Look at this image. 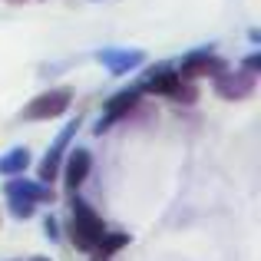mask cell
I'll return each instance as SVG.
<instances>
[{
  "mask_svg": "<svg viewBox=\"0 0 261 261\" xmlns=\"http://www.w3.org/2000/svg\"><path fill=\"white\" fill-rule=\"evenodd\" d=\"M242 70H248V73H261V53H248V57L242 60Z\"/></svg>",
  "mask_w": 261,
  "mask_h": 261,
  "instance_id": "cell-15",
  "label": "cell"
},
{
  "mask_svg": "<svg viewBox=\"0 0 261 261\" xmlns=\"http://www.w3.org/2000/svg\"><path fill=\"white\" fill-rule=\"evenodd\" d=\"M27 169H30V149L27 146H17L10 149L7 155H0V175H23Z\"/></svg>",
  "mask_w": 261,
  "mask_h": 261,
  "instance_id": "cell-11",
  "label": "cell"
},
{
  "mask_svg": "<svg viewBox=\"0 0 261 261\" xmlns=\"http://www.w3.org/2000/svg\"><path fill=\"white\" fill-rule=\"evenodd\" d=\"M126 245H129V235H126V231H106V235L99 238V245H96L93 255L96 258H113L116 251L126 248Z\"/></svg>",
  "mask_w": 261,
  "mask_h": 261,
  "instance_id": "cell-12",
  "label": "cell"
},
{
  "mask_svg": "<svg viewBox=\"0 0 261 261\" xmlns=\"http://www.w3.org/2000/svg\"><path fill=\"white\" fill-rule=\"evenodd\" d=\"M4 195H7V198H27V202L43 205V202H53V198H57V192H53L50 185L37 182V178L10 175V178H7V185H4Z\"/></svg>",
  "mask_w": 261,
  "mask_h": 261,
  "instance_id": "cell-9",
  "label": "cell"
},
{
  "mask_svg": "<svg viewBox=\"0 0 261 261\" xmlns=\"http://www.w3.org/2000/svg\"><path fill=\"white\" fill-rule=\"evenodd\" d=\"M13 4H23V0H13Z\"/></svg>",
  "mask_w": 261,
  "mask_h": 261,
  "instance_id": "cell-18",
  "label": "cell"
},
{
  "mask_svg": "<svg viewBox=\"0 0 261 261\" xmlns=\"http://www.w3.org/2000/svg\"><path fill=\"white\" fill-rule=\"evenodd\" d=\"M222 70H228V63H225V57H218L212 46H202V50L185 53L182 63H178V76L189 80V83H195V80H208V76H218Z\"/></svg>",
  "mask_w": 261,
  "mask_h": 261,
  "instance_id": "cell-4",
  "label": "cell"
},
{
  "mask_svg": "<svg viewBox=\"0 0 261 261\" xmlns=\"http://www.w3.org/2000/svg\"><path fill=\"white\" fill-rule=\"evenodd\" d=\"M96 60H99L113 76H126V73L136 70V66L146 63V53H139V50H99Z\"/></svg>",
  "mask_w": 261,
  "mask_h": 261,
  "instance_id": "cell-10",
  "label": "cell"
},
{
  "mask_svg": "<svg viewBox=\"0 0 261 261\" xmlns=\"http://www.w3.org/2000/svg\"><path fill=\"white\" fill-rule=\"evenodd\" d=\"M83 126V119H73L70 126H63V133L53 139V146L46 149V155H43V162L37 166V182H43V185H50L53 178L60 175V166H63V155H66V149H70V142H73V136H76V129Z\"/></svg>",
  "mask_w": 261,
  "mask_h": 261,
  "instance_id": "cell-5",
  "label": "cell"
},
{
  "mask_svg": "<svg viewBox=\"0 0 261 261\" xmlns=\"http://www.w3.org/2000/svg\"><path fill=\"white\" fill-rule=\"evenodd\" d=\"M70 102H73V89L70 86L46 89V93L33 96V99L27 102L23 113H20V119H27V122H50V119H57V116H63L66 109H70Z\"/></svg>",
  "mask_w": 261,
  "mask_h": 261,
  "instance_id": "cell-3",
  "label": "cell"
},
{
  "mask_svg": "<svg viewBox=\"0 0 261 261\" xmlns=\"http://www.w3.org/2000/svg\"><path fill=\"white\" fill-rule=\"evenodd\" d=\"M139 86H129V89H119V93L113 96V99H106V106H102V116H99V126H96V136H102L106 129H113V122L126 119L129 113H133L136 106H139Z\"/></svg>",
  "mask_w": 261,
  "mask_h": 261,
  "instance_id": "cell-7",
  "label": "cell"
},
{
  "mask_svg": "<svg viewBox=\"0 0 261 261\" xmlns=\"http://www.w3.org/2000/svg\"><path fill=\"white\" fill-rule=\"evenodd\" d=\"M93 261H109V258H96V255H93Z\"/></svg>",
  "mask_w": 261,
  "mask_h": 261,
  "instance_id": "cell-17",
  "label": "cell"
},
{
  "mask_svg": "<svg viewBox=\"0 0 261 261\" xmlns=\"http://www.w3.org/2000/svg\"><path fill=\"white\" fill-rule=\"evenodd\" d=\"M102 235H106V222L96 215V208L86 198H80L73 192V198H70V242L76 245V251L93 255Z\"/></svg>",
  "mask_w": 261,
  "mask_h": 261,
  "instance_id": "cell-1",
  "label": "cell"
},
{
  "mask_svg": "<svg viewBox=\"0 0 261 261\" xmlns=\"http://www.w3.org/2000/svg\"><path fill=\"white\" fill-rule=\"evenodd\" d=\"M7 212L13 218H33L37 215V202H27V198H7Z\"/></svg>",
  "mask_w": 261,
  "mask_h": 261,
  "instance_id": "cell-13",
  "label": "cell"
},
{
  "mask_svg": "<svg viewBox=\"0 0 261 261\" xmlns=\"http://www.w3.org/2000/svg\"><path fill=\"white\" fill-rule=\"evenodd\" d=\"M258 86V76L248 70H222L218 76H212V89H215L222 99L238 102V99H248Z\"/></svg>",
  "mask_w": 261,
  "mask_h": 261,
  "instance_id": "cell-6",
  "label": "cell"
},
{
  "mask_svg": "<svg viewBox=\"0 0 261 261\" xmlns=\"http://www.w3.org/2000/svg\"><path fill=\"white\" fill-rule=\"evenodd\" d=\"M136 86H139V93L166 96V99H172V102H195V99H198L195 83L182 80V76H178V70H175V66H169V63L152 66V70H149Z\"/></svg>",
  "mask_w": 261,
  "mask_h": 261,
  "instance_id": "cell-2",
  "label": "cell"
},
{
  "mask_svg": "<svg viewBox=\"0 0 261 261\" xmlns=\"http://www.w3.org/2000/svg\"><path fill=\"white\" fill-rule=\"evenodd\" d=\"M30 261H50V258H30Z\"/></svg>",
  "mask_w": 261,
  "mask_h": 261,
  "instance_id": "cell-16",
  "label": "cell"
},
{
  "mask_svg": "<svg viewBox=\"0 0 261 261\" xmlns=\"http://www.w3.org/2000/svg\"><path fill=\"white\" fill-rule=\"evenodd\" d=\"M89 169H93V155H89V149L76 146V149H66L63 155V166H60V172H63V185L66 192H76L80 185L89 178Z\"/></svg>",
  "mask_w": 261,
  "mask_h": 261,
  "instance_id": "cell-8",
  "label": "cell"
},
{
  "mask_svg": "<svg viewBox=\"0 0 261 261\" xmlns=\"http://www.w3.org/2000/svg\"><path fill=\"white\" fill-rule=\"evenodd\" d=\"M43 231H46V238H50V242H60V222L53 215L43 218Z\"/></svg>",
  "mask_w": 261,
  "mask_h": 261,
  "instance_id": "cell-14",
  "label": "cell"
}]
</instances>
